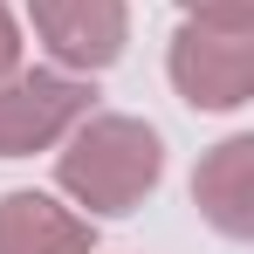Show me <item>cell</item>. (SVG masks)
<instances>
[{"instance_id": "6da1fadb", "label": "cell", "mask_w": 254, "mask_h": 254, "mask_svg": "<svg viewBox=\"0 0 254 254\" xmlns=\"http://www.w3.org/2000/svg\"><path fill=\"white\" fill-rule=\"evenodd\" d=\"M165 179V137L124 117V110H89L83 124L55 144V186L89 213V220H124L137 213Z\"/></svg>"}, {"instance_id": "7a4b0ae2", "label": "cell", "mask_w": 254, "mask_h": 254, "mask_svg": "<svg viewBox=\"0 0 254 254\" xmlns=\"http://www.w3.org/2000/svg\"><path fill=\"white\" fill-rule=\"evenodd\" d=\"M96 89L89 76H69V69H14L0 76V158H35V151H55L69 130L89 117Z\"/></svg>"}, {"instance_id": "3957f363", "label": "cell", "mask_w": 254, "mask_h": 254, "mask_svg": "<svg viewBox=\"0 0 254 254\" xmlns=\"http://www.w3.org/2000/svg\"><path fill=\"white\" fill-rule=\"evenodd\" d=\"M172 89L206 110V117H227V110H248L254 96V28H206V21H186L165 48Z\"/></svg>"}, {"instance_id": "277c9868", "label": "cell", "mask_w": 254, "mask_h": 254, "mask_svg": "<svg viewBox=\"0 0 254 254\" xmlns=\"http://www.w3.org/2000/svg\"><path fill=\"white\" fill-rule=\"evenodd\" d=\"M28 21H35V42L48 48V62L69 76H103L130 42L124 0H28Z\"/></svg>"}, {"instance_id": "5b68a950", "label": "cell", "mask_w": 254, "mask_h": 254, "mask_svg": "<svg viewBox=\"0 0 254 254\" xmlns=\"http://www.w3.org/2000/svg\"><path fill=\"white\" fill-rule=\"evenodd\" d=\"M0 254H96V220L55 192L14 186L0 192Z\"/></svg>"}, {"instance_id": "8992f818", "label": "cell", "mask_w": 254, "mask_h": 254, "mask_svg": "<svg viewBox=\"0 0 254 254\" xmlns=\"http://www.w3.org/2000/svg\"><path fill=\"white\" fill-rule=\"evenodd\" d=\"M192 206L220 241H254V137H227L199 158Z\"/></svg>"}, {"instance_id": "52a82bcc", "label": "cell", "mask_w": 254, "mask_h": 254, "mask_svg": "<svg viewBox=\"0 0 254 254\" xmlns=\"http://www.w3.org/2000/svg\"><path fill=\"white\" fill-rule=\"evenodd\" d=\"M179 14L206 28H254V0H179Z\"/></svg>"}, {"instance_id": "ba28073f", "label": "cell", "mask_w": 254, "mask_h": 254, "mask_svg": "<svg viewBox=\"0 0 254 254\" xmlns=\"http://www.w3.org/2000/svg\"><path fill=\"white\" fill-rule=\"evenodd\" d=\"M21 21H14V14H7V0H0V76H14V69H21Z\"/></svg>"}]
</instances>
